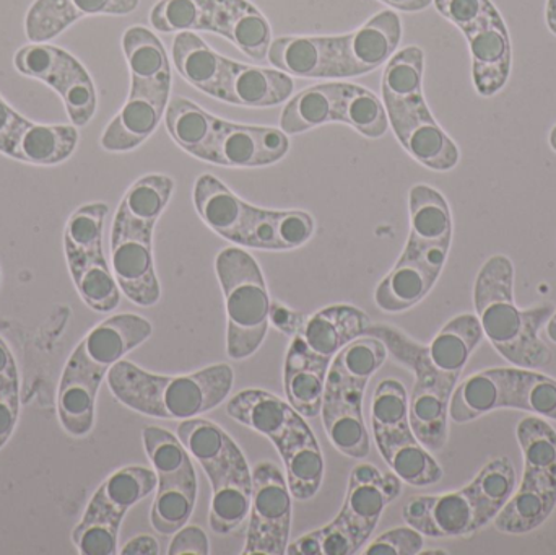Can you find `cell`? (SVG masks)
Listing matches in <instances>:
<instances>
[{"label": "cell", "mask_w": 556, "mask_h": 555, "mask_svg": "<svg viewBox=\"0 0 556 555\" xmlns=\"http://www.w3.org/2000/svg\"><path fill=\"white\" fill-rule=\"evenodd\" d=\"M149 319L132 313L110 316L94 326L74 349L58 390V416L62 429L75 439L93 430L94 407L101 383L117 362L152 336Z\"/></svg>", "instance_id": "1"}, {"label": "cell", "mask_w": 556, "mask_h": 555, "mask_svg": "<svg viewBox=\"0 0 556 555\" xmlns=\"http://www.w3.org/2000/svg\"><path fill=\"white\" fill-rule=\"evenodd\" d=\"M173 191L175 181L169 176H142L127 189L114 215L111 269L121 292L143 308L162 299L153 260V231L172 201Z\"/></svg>", "instance_id": "2"}, {"label": "cell", "mask_w": 556, "mask_h": 555, "mask_svg": "<svg viewBox=\"0 0 556 555\" xmlns=\"http://www.w3.org/2000/svg\"><path fill=\"white\" fill-rule=\"evenodd\" d=\"M113 396L124 406L162 420H191L217 409L230 396L235 371L215 364L192 374L156 375L121 361L106 377Z\"/></svg>", "instance_id": "3"}, {"label": "cell", "mask_w": 556, "mask_h": 555, "mask_svg": "<svg viewBox=\"0 0 556 555\" xmlns=\"http://www.w3.org/2000/svg\"><path fill=\"white\" fill-rule=\"evenodd\" d=\"M473 303L483 336L503 358L521 368L552 362L551 349L539 332L555 313L554 305L518 308L515 302V266L508 256L490 257L477 276Z\"/></svg>", "instance_id": "4"}, {"label": "cell", "mask_w": 556, "mask_h": 555, "mask_svg": "<svg viewBox=\"0 0 556 555\" xmlns=\"http://www.w3.org/2000/svg\"><path fill=\"white\" fill-rule=\"evenodd\" d=\"M194 205L211 230L241 248L296 250L313 238L316 228L307 212L270 211L248 204L214 175L199 176Z\"/></svg>", "instance_id": "5"}, {"label": "cell", "mask_w": 556, "mask_h": 555, "mask_svg": "<svg viewBox=\"0 0 556 555\" xmlns=\"http://www.w3.org/2000/svg\"><path fill=\"white\" fill-rule=\"evenodd\" d=\"M515 489V465L502 456L490 462L459 491L412 497L402 518L408 527L433 540L470 537L493 524Z\"/></svg>", "instance_id": "6"}, {"label": "cell", "mask_w": 556, "mask_h": 555, "mask_svg": "<svg viewBox=\"0 0 556 555\" xmlns=\"http://www.w3.org/2000/svg\"><path fill=\"white\" fill-rule=\"evenodd\" d=\"M384 342L362 336L333 357L327 375L320 419L337 452L353 459L369 455V433L363 401L371 378L388 361Z\"/></svg>", "instance_id": "7"}, {"label": "cell", "mask_w": 556, "mask_h": 555, "mask_svg": "<svg viewBox=\"0 0 556 555\" xmlns=\"http://www.w3.org/2000/svg\"><path fill=\"white\" fill-rule=\"evenodd\" d=\"M176 436L211 482V530L220 537L233 533L250 515L253 469L247 456L220 426L202 417L182 420Z\"/></svg>", "instance_id": "8"}, {"label": "cell", "mask_w": 556, "mask_h": 555, "mask_svg": "<svg viewBox=\"0 0 556 555\" xmlns=\"http://www.w3.org/2000/svg\"><path fill=\"white\" fill-rule=\"evenodd\" d=\"M404 482L369 463L350 472L342 510L326 527L288 544V555H355L378 528L386 507L401 497Z\"/></svg>", "instance_id": "9"}, {"label": "cell", "mask_w": 556, "mask_h": 555, "mask_svg": "<svg viewBox=\"0 0 556 555\" xmlns=\"http://www.w3.org/2000/svg\"><path fill=\"white\" fill-rule=\"evenodd\" d=\"M365 336L384 342L389 355L414 374L415 383L408 400V416L415 436L431 453L446 446L450 403L459 378L444 374L431 362L427 345L391 325H371Z\"/></svg>", "instance_id": "10"}, {"label": "cell", "mask_w": 556, "mask_h": 555, "mask_svg": "<svg viewBox=\"0 0 556 555\" xmlns=\"http://www.w3.org/2000/svg\"><path fill=\"white\" fill-rule=\"evenodd\" d=\"M227 312V354L231 361L253 357L270 328V300L257 261L241 247L225 248L215 260Z\"/></svg>", "instance_id": "11"}, {"label": "cell", "mask_w": 556, "mask_h": 555, "mask_svg": "<svg viewBox=\"0 0 556 555\" xmlns=\"http://www.w3.org/2000/svg\"><path fill=\"white\" fill-rule=\"evenodd\" d=\"M516 437L525 455V476L493 524L500 533L528 534L541 528L556 507V430L532 414L518 424Z\"/></svg>", "instance_id": "12"}, {"label": "cell", "mask_w": 556, "mask_h": 555, "mask_svg": "<svg viewBox=\"0 0 556 555\" xmlns=\"http://www.w3.org/2000/svg\"><path fill=\"white\" fill-rule=\"evenodd\" d=\"M371 430L382 459L404 484L428 488L443 479V468L412 429L408 394L401 381L388 378L376 387Z\"/></svg>", "instance_id": "13"}, {"label": "cell", "mask_w": 556, "mask_h": 555, "mask_svg": "<svg viewBox=\"0 0 556 555\" xmlns=\"http://www.w3.org/2000/svg\"><path fill=\"white\" fill-rule=\"evenodd\" d=\"M143 449L156 472V494L150 512L153 530L173 537L188 525L198 502V475L192 456L178 436L149 426L142 432Z\"/></svg>", "instance_id": "14"}, {"label": "cell", "mask_w": 556, "mask_h": 555, "mask_svg": "<svg viewBox=\"0 0 556 555\" xmlns=\"http://www.w3.org/2000/svg\"><path fill=\"white\" fill-rule=\"evenodd\" d=\"M108 212L103 202L81 205L64 230L65 260L75 289L85 305L98 313L114 312L121 303V289L103 250Z\"/></svg>", "instance_id": "15"}, {"label": "cell", "mask_w": 556, "mask_h": 555, "mask_svg": "<svg viewBox=\"0 0 556 555\" xmlns=\"http://www.w3.org/2000/svg\"><path fill=\"white\" fill-rule=\"evenodd\" d=\"M156 491L155 469L126 466L117 469L94 492L72 543L81 555H114L127 512Z\"/></svg>", "instance_id": "16"}, {"label": "cell", "mask_w": 556, "mask_h": 555, "mask_svg": "<svg viewBox=\"0 0 556 555\" xmlns=\"http://www.w3.org/2000/svg\"><path fill=\"white\" fill-rule=\"evenodd\" d=\"M18 74L42 81L61 97L68 119L84 127L98 108L97 87L85 65L75 55L49 42H29L13 55Z\"/></svg>", "instance_id": "17"}, {"label": "cell", "mask_w": 556, "mask_h": 555, "mask_svg": "<svg viewBox=\"0 0 556 555\" xmlns=\"http://www.w3.org/2000/svg\"><path fill=\"white\" fill-rule=\"evenodd\" d=\"M291 533V492L285 472L273 462L253 469L244 555L287 554Z\"/></svg>", "instance_id": "18"}, {"label": "cell", "mask_w": 556, "mask_h": 555, "mask_svg": "<svg viewBox=\"0 0 556 555\" xmlns=\"http://www.w3.org/2000/svg\"><path fill=\"white\" fill-rule=\"evenodd\" d=\"M450 250L451 243H421L408 238L397 263L376 287L378 308L395 315L417 306L440 279Z\"/></svg>", "instance_id": "19"}, {"label": "cell", "mask_w": 556, "mask_h": 555, "mask_svg": "<svg viewBox=\"0 0 556 555\" xmlns=\"http://www.w3.org/2000/svg\"><path fill=\"white\" fill-rule=\"evenodd\" d=\"M74 124H38L22 116L0 94V153L35 166H55L74 155L78 146Z\"/></svg>", "instance_id": "20"}, {"label": "cell", "mask_w": 556, "mask_h": 555, "mask_svg": "<svg viewBox=\"0 0 556 555\" xmlns=\"http://www.w3.org/2000/svg\"><path fill=\"white\" fill-rule=\"evenodd\" d=\"M389 124L405 150L433 172H451L460 160L456 142L444 133L425 97L386 106Z\"/></svg>", "instance_id": "21"}, {"label": "cell", "mask_w": 556, "mask_h": 555, "mask_svg": "<svg viewBox=\"0 0 556 555\" xmlns=\"http://www.w3.org/2000/svg\"><path fill=\"white\" fill-rule=\"evenodd\" d=\"M472 55V78L480 97H495L508 84L513 46L508 26L495 3L460 28Z\"/></svg>", "instance_id": "22"}, {"label": "cell", "mask_w": 556, "mask_h": 555, "mask_svg": "<svg viewBox=\"0 0 556 555\" xmlns=\"http://www.w3.org/2000/svg\"><path fill=\"white\" fill-rule=\"evenodd\" d=\"M172 98V87L130 78V91L123 110L108 124L101 136L106 152H130L142 146L162 123Z\"/></svg>", "instance_id": "23"}, {"label": "cell", "mask_w": 556, "mask_h": 555, "mask_svg": "<svg viewBox=\"0 0 556 555\" xmlns=\"http://www.w3.org/2000/svg\"><path fill=\"white\" fill-rule=\"evenodd\" d=\"M290 149L277 127L243 126L218 119L211 163L228 168H261L280 162Z\"/></svg>", "instance_id": "24"}, {"label": "cell", "mask_w": 556, "mask_h": 555, "mask_svg": "<svg viewBox=\"0 0 556 555\" xmlns=\"http://www.w3.org/2000/svg\"><path fill=\"white\" fill-rule=\"evenodd\" d=\"M267 61L300 78H343L340 36H281L273 39Z\"/></svg>", "instance_id": "25"}, {"label": "cell", "mask_w": 556, "mask_h": 555, "mask_svg": "<svg viewBox=\"0 0 556 555\" xmlns=\"http://www.w3.org/2000/svg\"><path fill=\"white\" fill-rule=\"evenodd\" d=\"M342 38L343 78L359 77L381 67L397 51L402 39L401 16L382 10Z\"/></svg>", "instance_id": "26"}, {"label": "cell", "mask_w": 556, "mask_h": 555, "mask_svg": "<svg viewBox=\"0 0 556 555\" xmlns=\"http://www.w3.org/2000/svg\"><path fill=\"white\" fill-rule=\"evenodd\" d=\"M332 358L317 355L300 335L291 338L285 355L283 390L290 406L304 419L320 416Z\"/></svg>", "instance_id": "27"}, {"label": "cell", "mask_w": 556, "mask_h": 555, "mask_svg": "<svg viewBox=\"0 0 556 555\" xmlns=\"http://www.w3.org/2000/svg\"><path fill=\"white\" fill-rule=\"evenodd\" d=\"M140 0H35L25 16L29 42H49L85 16L129 15Z\"/></svg>", "instance_id": "28"}, {"label": "cell", "mask_w": 556, "mask_h": 555, "mask_svg": "<svg viewBox=\"0 0 556 555\" xmlns=\"http://www.w3.org/2000/svg\"><path fill=\"white\" fill-rule=\"evenodd\" d=\"M276 450L283 462L291 497L301 502L316 497L324 482L326 465L319 443L301 414L281 437Z\"/></svg>", "instance_id": "29"}, {"label": "cell", "mask_w": 556, "mask_h": 555, "mask_svg": "<svg viewBox=\"0 0 556 555\" xmlns=\"http://www.w3.org/2000/svg\"><path fill=\"white\" fill-rule=\"evenodd\" d=\"M293 90V77L278 68L241 64L225 58L217 100L248 108L276 106L287 101Z\"/></svg>", "instance_id": "30"}, {"label": "cell", "mask_w": 556, "mask_h": 555, "mask_svg": "<svg viewBox=\"0 0 556 555\" xmlns=\"http://www.w3.org/2000/svg\"><path fill=\"white\" fill-rule=\"evenodd\" d=\"M211 33L224 36L253 61H266L273 42L269 20L250 0H214Z\"/></svg>", "instance_id": "31"}, {"label": "cell", "mask_w": 556, "mask_h": 555, "mask_svg": "<svg viewBox=\"0 0 556 555\" xmlns=\"http://www.w3.org/2000/svg\"><path fill=\"white\" fill-rule=\"evenodd\" d=\"M371 319L352 305H330L306 318L300 336L311 351L332 358L346 345L366 335Z\"/></svg>", "instance_id": "32"}, {"label": "cell", "mask_w": 556, "mask_h": 555, "mask_svg": "<svg viewBox=\"0 0 556 555\" xmlns=\"http://www.w3.org/2000/svg\"><path fill=\"white\" fill-rule=\"evenodd\" d=\"M227 414L235 422L266 437L274 446L298 416L288 401L260 388H248L235 394L227 403Z\"/></svg>", "instance_id": "33"}, {"label": "cell", "mask_w": 556, "mask_h": 555, "mask_svg": "<svg viewBox=\"0 0 556 555\" xmlns=\"http://www.w3.org/2000/svg\"><path fill=\"white\" fill-rule=\"evenodd\" d=\"M509 381L511 367L470 375L451 396L450 419L467 424L493 411L508 409Z\"/></svg>", "instance_id": "34"}, {"label": "cell", "mask_w": 556, "mask_h": 555, "mask_svg": "<svg viewBox=\"0 0 556 555\" xmlns=\"http://www.w3.org/2000/svg\"><path fill=\"white\" fill-rule=\"evenodd\" d=\"M218 119L185 97L169 98L165 124L172 139L189 155L211 163Z\"/></svg>", "instance_id": "35"}, {"label": "cell", "mask_w": 556, "mask_h": 555, "mask_svg": "<svg viewBox=\"0 0 556 555\" xmlns=\"http://www.w3.org/2000/svg\"><path fill=\"white\" fill-rule=\"evenodd\" d=\"M172 51L181 77L205 94L218 98L224 77V55L214 51L195 31L178 33Z\"/></svg>", "instance_id": "36"}, {"label": "cell", "mask_w": 556, "mask_h": 555, "mask_svg": "<svg viewBox=\"0 0 556 555\" xmlns=\"http://www.w3.org/2000/svg\"><path fill=\"white\" fill-rule=\"evenodd\" d=\"M483 339L477 315L456 316L443 326L437 338L427 345L431 362L444 374L460 378L467 362Z\"/></svg>", "instance_id": "37"}, {"label": "cell", "mask_w": 556, "mask_h": 555, "mask_svg": "<svg viewBox=\"0 0 556 555\" xmlns=\"http://www.w3.org/2000/svg\"><path fill=\"white\" fill-rule=\"evenodd\" d=\"M410 234L408 238L421 243H451L453 215L446 198L428 185H415L408 192Z\"/></svg>", "instance_id": "38"}, {"label": "cell", "mask_w": 556, "mask_h": 555, "mask_svg": "<svg viewBox=\"0 0 556 555\" xmlns=\"http://www.w3.org/2000/svg\"><path fill=\"white\" fill-rule=\"evenodd\" d=\"M337 88L339 81H329L294 94L281 111L280 129L287 136H296L314 127L336 123Z\"/></svg>", "instance_id": "39"}, {"label": "cell", "mask_w": 556, "mask_h": 555, "mask_svg": "<svg viewBox=\"0 0 556 555\" xmlns=\"http://www.w3.org/2000/svg\"><path fill=\"white\" fill-rule=\"evenodd\" d=\"M123 51L130 78L172 87L168 52L155 33L146 26H130L123 35Z\"/></svg>", "instance_id": "40"}, {"label": "cell", "mask_w": 556, "mask_h": 555, "mask_svg": "<svg viewBox=\"0 0 556 555\" xmlns=\"http://www.w3.org/2000/svg\"><path fill=\"white\" fill-rule=\"evenodd\" d=\"M336 123L349 124L369 139H379L389 129L388 111L378 94L342 81L337 88Z\"/></svg>", "instance_id": "41"}, {"label": "cell", "mask_w": 556, "mask_h": 555, "mask_svg": "<svg viewBox=\"0 0 556 555\" xmlns=\"http://www.w3.org/2000/svg\"><path fill=\"white\" fill-rule=\"evenodd\" d=\"M425 52L418 46L395 51L382 74V103L384 106L425 97Z\"/></svg>", "instance_id": "42"}, {"label": "cell", "mask_w": 556, "mask_h": 555, "mask_svg": "<svg viewBox=\"0 0 556 555\" xmlns=\"http://www.w3.org/2000/svg\"><path fill=\"white\" fill-rule=\"evenodd\" d=\"M508 409L556 420V380L531 368L511 367Z\"/></svg>", "instance_id": "43"}, {"label": "cell", "mask_w": 556, "mask_h": 555, "mask_svg": "<svg viewBox=\"0 0 556 555\" xmlns=\"http://www.w3.org/2000/svg\"><path fill=\"white\" fill-rule=\"evenodd\" d=\"M214 0H160L150 23L156 31H211Z\"/></svg>", "instance_id": "44"}, {"label": "cell", "mask_w": 556, "mask_h": 555, "mask_svg": "<svg viewBox=\"0 0 556 555\" xmlns=\"http://www.w3.org/2000/svg\"><path fill=\"white\" fill-rule=\"evenodd\" d=\"M20 416V375L15 357L0 338V450L15 430Z\"/></svg>", "instance_id": "45"}, {"label": "cell", "mask_w": 556, "mask_h": 555, "mask_svg": "<svg viewBox=\"0 0 556 555\" xmlns=\"http://www.w3.org/2000/svg\"><path fill=\"white\" fill-rule=\"evenodd\" d=\"M424 534L415 528L401 527L386 531L363 551L365 555H417L424 553Z\"/></svg>", "instance_id": "46"}, {"label": "cell", "mask_w": 556, "mask_h": 555, "mask_svg": "<svg viewBox=\"0 0 556 555\" xmlns=\"http://www.w3.org/2000/svg\"><path fill=\"white\" fill-rule=\"evenodd\" d=\"M169 555L195 554L208 555L211 554V541H208L207 533L199 527H182L181 530L173 534L172 543L168 547Z\"/></svg>", "instance_id": "47"}, {"label": "cell", "mask_w": 556, "mask_h": 555, "mask_svg": "<svg viewBox=\"0 0 556 555\" xmlns=\"http://www.w3.org/2000/svg\"><path fill=\"white\" fill-rule=\"evenodd\" d=\"M306 318L300 312L288 308L283 303L273 302L270 305V326L283 332L288 338L300 335Z\"/></svg>", "instance_id": "48"}, {"label": "cell", "mask_w": 556, "mask_h": 555, "mask_svg": "<svg viewBox=\"0 0 556 555\" xmlns=\"http://www.w3.org/2000/svg\"><path fill=\"white\" fill-rule=\"evenodd\" d=\"M123 555H159L160 544L159 541L149 534L134 538L130 540L123 550L119 551Z\"/></svg>", "instance_id": "49"}, {"label": "cell", "mask_w": 556, "mask_h": 555, "mask_svg": "<svg viewBox=\"0 0 556 555\" xmlns=\"http://www.w3.org/2000/svg\"><path fill=\"white\" fill-rule=\"evenodd\" d=\"M381 2L401 12H421L428 9L433 0H381Z\"/></svg>", "instance_id": "50"}, {"label": "cell", "mask_w": 556, "mask_h": 555, "mask_svg": "<svg viewBox=\"0 0 556 555\" xmlns=\"http://www.w3.org/2000/svg\"><path fill=\"white\" fill-rule=\"evenodd\" d=\"M545 20H547L548 29L556 36V0H547Z\"/></svg>", "instance_id": "51"}, {"label": "cell", "mask_w": 556, "mask_h": 555, "mask_svg": "<svg viewBox=\"0 0 556 555\" xmlns=\"http://www.w3.org/2000/svg\"><path fill=\"white\" fill-rule=\"evenodd\" d=\"M545 328H547L548 339H551V341L555 342L556 344V310L554 315H552V318L548 319L547 326H545Z\"/></svg>", "instance_id": "52"}, {"label": "cell", "mask_w": 556, "mask_h": 555, "mask_svg": "<svg viewBox=\"0 0 556 555\" xmlns=\"http://www.w3.org/2000/svg\"><path fill=\"white\" fill-rule=\"evenodd\" d=\"M548 140H551L552 149H554V152H556V124L554 126V129H552L551 137H548Z\"/></svg>", "instance_id": "53"}]
</instances>
